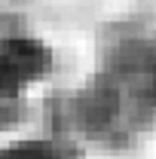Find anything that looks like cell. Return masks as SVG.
<instances>
[{
  "instance_id": "cell-1",
  "label": "cell",
  "mask_w": 156,
  "mask_h": 159,
  "mask_svg": "<svg viewBox=\"0 0 156 159\" xmlns=\"http://www.w3.org/2000/svg\"><path fill=\"white\" fill-rule=\"evenodd\" d=\"M43 70H46V52L34 43L16 40V43H6L0 49V86L19 89L28 80L40 77Z\"/></svg>"
}]
</instances>
